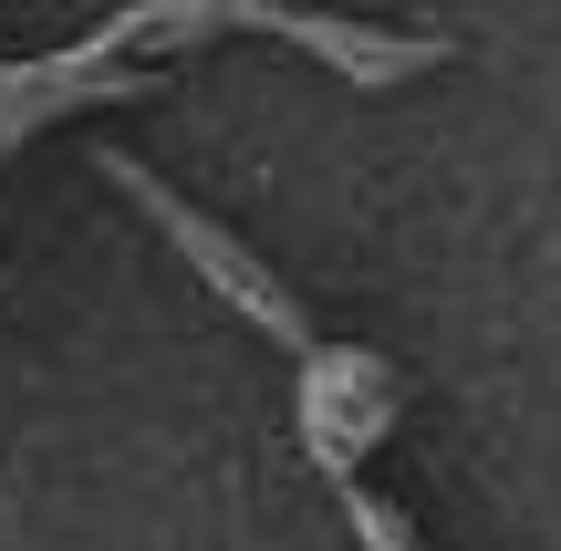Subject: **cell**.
Masks as SVG:
<instances>
[{
	"instance_id": "obj_2",
	"label": "cell",
	"mask_w": 561,
	"mask_h": 551,
	"mask_svg": "<svg viewBox=\"0 0 561 551\" xmlns=\"http://www.w3.org/2000/svg\"><path fill=\"white\" fill-rule=\"evenodd\" d=\"M240 21H261V32L301 42V53H322L333 73H354L364 94H375V83H405V73H426V62H437V42H426V32H364V21H322V11H240Z\"/></svg>"
},
{
	"instance_id": "obj_1",
	"label": "cell",
	"mask_w": 561,
	"mask_h": 551,
	"mask_svg": "<svg viewBox=\"0 0 561 551\" xmlns=\"http://www.w3.org/2000/svg\"><path fill=\"white\" fill-rule=\"evenodd\" d=\"M104 177H115V187H125V198H136V208H146V219H157V229H167V240H178V250H187V261H198V282H208V291H219V302H240V312H250V323H261V333H280V344H291V354H301V365H312V354H322V333H312V312H301V302H291V291H280V282H271V271H261V261H250V250H240V240H229V229H208V219H198V208H187V198H167V187H157V177H146V167H136V157H104Z\"/></svg>"
}]
</instances>
